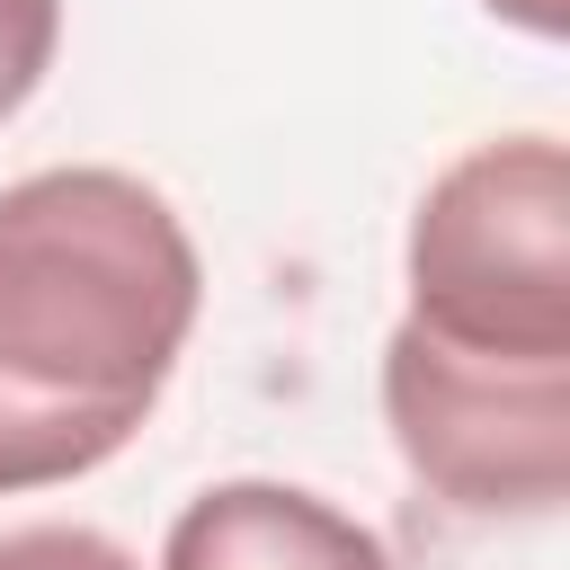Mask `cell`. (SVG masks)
<instances>
[{
  "label": "cell",
  "instance_id": "1",
  "mask_svg": "<svg viewBox=\"0 0 570 570\" xmlns=\"http://www.w3.org/2000/svg\"><path fill=\"white\" fill-rule=\"evenodd\" d=\"M205 258L134 169H27L0 187V499L98 472L169 392Z\"/></svg>",
  "mask_w": 570,
  "mask_h": 570
},
{
  "label": "cell",
  "instance_id": "2",
  "mask_svg": "<svg viewBox=\"0 0 570 570\" xmlns=\"http://www.w3.org/2000/svg\"><path fill=\"white\" fill-rule=\"evenodd\" d=\"M410 330L463 356L570 365V160L561 134H490L410 214Z\"/></svg>",
  "mask_w": 570,
  "mask_h": 570
},
{
  "label": "cell",
  "instance_id": "3",
  "mask_svg": "<svg viewBox=\"0 0 570 570\" xmlns=\"http://www.w3.org/2000/svg\"><path fill=\"white\" fill-rule=\"evenodd\" d=\"M383 419L401 463L463 517H552L570 499V365L463 356L401 321L383 338Z\"/></svg>",
  "mask_w": 570,
  "mask_h": 570
},
{
  "label": "cell",
  "instance_id": "4",
  "mask_svg": "<svg viewBox=\"0 0 570 570\" xmlns=\"http://www.w3.org/2000/svg\"><path fill=\"white\" fill-rule=\"evenodd\" d=\"M160 570H392V552L303 481H214L169 517Z\"/></svg>",
  "mask_w": 570,
  "mask_h": 570
},
{
  "label": "cell",
  "instance_id": "5",
  "mask_svg": "<svg viewBox=\"0 0 570 570\" xmlns=\"http://www.w3.org/2000/svg\"><path fill=\"white\" fill-rule=\"evenodd\" d=\"M62 45V0H0V125L45 89Z\"/></svg>",
  "mask_w": 570,
  "mask_h": 570
},
{
  "label": "cell",
  "instance_id": "6",
  "mask_svg": "<svg viewBox=\"0 0 570 570\" xmlns=\"http://www.w3.org/2000/svg\"><path fill=\"white\" fill-rule=\"evenodd\" d=\"M0 570H142L116 534H98V525H9L0 534Z\"/></svg>",
  "mask_w": 570,
  "mask_h": 570
},
{
  "label": "cell",
  "instance_id": "7",
  "mask_svg": "<svg viewBox=\"0 0 570 570\" xmlns=\"http://www.w3.org/2000/svg\"><path fill=\"white\" fill-rule=\"evenodd\" d=\"M490 18H508V27H525V36H570V0H481Z\"/></svg>",
  "mask_w": 570,
  "mask_h": 570
}]
</instances>
